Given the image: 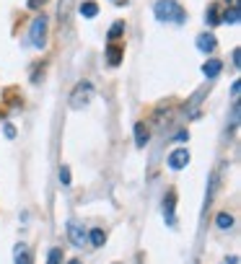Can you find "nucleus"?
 <instances>
[{
	"label": "nucleus",
	"instance_id": "1",
	"mask_svg": "<svg viewBox=\"0 0 241 264\" xmlns=\"http://www.w3.org/2000/svg\"><path fill=\"white\" fill-rule=\"evenodd\" d=\"M153 13H156L158 21H166V24H184V21H187L184 8L179 6L176 0H158L156 8H153Z\"/></svg>",
	"mask_w": 241,
	"mask_h": 264
},
{
	"label": "nucleus",
	"instance_id": "2",
	"mask_svg": "<svg viewBox=\"0 0 241 264\" xmlns=\"http://www.w3.org/2000/svg\"><path fill=\"white\" fill-rule=\"evenodd\" d=\"M91 96H94V86L88 83V81H81L78 86L73 88V96H70V106L73 109H83L88 101H91Z\"/></svg>",
	"mask_w": 241,
	"mask_h": 264
},
{
	"label": "nucleus",
	"instance_id": "3",
	"mask_svg": "<svg viewBox=\"0 0 241 264\" xmlns=\"http://www.w3.org/2000/svg\"><path fill=\"white\" fill-rule=\"evenodd\" d=\"M32 44L37 47V50H42L44 42H47V16H37L34 24H32Z\"/></svg>",
	"mask_w": 241,
	"mask_h": 264
},
{
	"label": "nucleus",
	"instance_id": "4",
	"mask_svg": "<svg viewBox=\"0 0 241 264\" xmlns=\"http://www.w3.org/2000/svg\"><path fill=\"white\" fill-rule=\"evenodd\" d=\"M68 236H70V241H73L75 246H83V243H86V233H83L81 223L75 220V217H70V220H68Z\"/></svg>",
	"mask_w": 241,
	"mask_h": 264
},
{
	"label": "nucleus",
	"instance_id": "5",
	"mask_svg": "<svg viewBox=\"0 0 241 264\" xmlns=\"http://www.w3.org/2000/svg\"><path fill=\"white\" fill-rule=\"evenodd\" d=\"M187 163H189V153H187V148H179V150H174V153L169 155V168H171V171L184 168Z\"/></svg>",
	"mask_w": 241,
	"mask_h": 264
},
{
	"label": "nucleus",
	"instance_id": "6",
	"mask_svg": "<svg viewBox=\"0 0 241 264\" xmlns=\"http://www.w3.org/2000/svg\"><path fill=\"white\" fill-rule=\"evenodd\" d=\"M122 57H125V47L112 42V44L107 47V65H109V68H117L119 62H122Z\"/></svg>",
	"mask_w": 241,
	"mask_h": 264
},
{
	"label": "nucleus",
	"instance_id": "7",
	"mask_svg": "<svg viewBox=\"0 0 241 264\" xmlns=\"http://www.w3.org/2000/svg\"><path fill=\"white\" fill-rule=\"evenodd\" d=\"M174 205H176V194L169 192L163 199V217H166V225H174Z\"/></svg>",
	"mask_w": 241,
	"mask_h": 264
},
{
	"label": "nucleus",
	"instance_id": "8",
	"mask_svg": "<svg viewBox=\"0 0 241 264\" xmlns=\"http://www.w3.org/2000/svg\"><path fill=\"white\" fill-rule=\"evenodd\" d=\"M148 140H150V132H148L145 124H135V145H138V148H145Z\"/></svg>",
	"mask_w": 241,
	"mask_h": 264
},
{
	"label": "nucleus",
	"instance_id": "9",
	"mask_svg": "<svg viewBox=\"0 0 241 264\" xmlns=\"http://www.w3.org/2000/svg\"><path fill=\"white\" fill-rule=\"evenodd\" d=\"M197 50L200 52H213L215 50V37L213 34H200L197 37Z\"/></svg>",
	"mask_w": 241,
	"mask_h": 264
},
{
	"label": "nucleus",
	"instance_id": "10",
	"mask_svg": "<svg viewBox=\"0 0 241 264\" xmlns=\"http://www.w3.org/2000/svg\"><path fill=\"white\" fill-rule=\"evenodd\" d=\"M220 68H223V62H220V60H207L205 65H202V73H205L207 78H215V75L220 73Z\"/></svg>",
	"mask_w": 241,
	"mask_h": 264
},
{
	"label": "nucleus",
	"instance_id": "11",
	"mask_svg": "<svg viewBox=\"0 0 241 264\" xmlns=\"http://www.w3.org/2000/svg\"><path fill=\"white\" fill-rule=\"evenodd\" d=\"M205 19H207V26H218V24H220V8H218L215 3H213V6H207Z\"/></svg>",
	"mask_w": 241,
	"mask_h": 264
},
{
	"label": "nucleus",
	"instance_id": "12",
	"mask_svg": "<svg viewBox=\"0 0 241 264\" xmlns=\"http://www.w3.org/2000/svg\"><path fill=\"white\" fill-rule=\"evenodd\" d=\"M13 254H16V264H32V256H29V248L24 243H19L13 248Z\"/></svg>",
	"mask_w": 241,
	"mask_h": 264
},
{
	"label": "nucleus",
	"instance_id": "13",
	"mask_svg": "<svg viewBox=\"0 0 241 264\" xmlns=\"http://www.w3.org/2000/svg\"><path fill=\"white\" fill-rule=\"evenodd\" d=\"M238 19H241V11H238V6H231L228 11H225V13L220 16V21H225V24H238Z\"/></svg>",
	"mask_w": 241,
	"mask_h": 264
},
{
	"label": "nucleus",
	"instance_id": "14",
	"mask_svg": "<svg viewBox=\"0 0 241 264\" xmlns=\"http://www.w3.org/2000/svg\"><path fill=\"white\" fill-rule=\"evenodd\" d=\"M96 13H99V6L94 3V0H86V3L81 6V16H86V19H94Z\"/></svg>",
	"mask_w": 241,
	"mask_h": 264
},
{
	"label": "nucleus",
	"instance_id": "15",
	"mask_svg": "<svg viewBox=\"0 0 241 264\" xmlns=\"http://www.w3.org/2000/svg\"><path fill=\"white\" fill-rule=\"evenodd\" d=\"M122 34H125V24L122 21H114L112 29H109V39H119Z\"/></svg>",
	"mask_w": 241,
	"mask_h": 264
},
{
	"label": "nucleus",
	"instance_id": "16",
	"mask_svg": "<svg viewBox=\"0 0 241 264\" xmlns=\"http://www.w3.org/2000/svg\"><path fill=\"white\" fill-rule=\"evenodd\" d=\"M215 223H218V228H223V230H225V228H231V225H233V217H231L228 212H220Z\"/></svg>",
	"mask_w": 241,
	"mask_h": 264
},
{
	"label": "nucleus",
	"instance_id": "17",
	"mask_svg": "<svg viewBox=\"0 0 241 264\" xmlns=\"http://www.w3.org/2000/svg\"><path fill=\"white\" fill-rule=\"evenodd\" d=\"M70 3L73 0H60V21L68 24V13H70Z\"/></svg>",
	"mask_w": 241,
	"mask_h": 264
},
{
	"label": "nucleus",
	"instance_id": "18",
	"mask_svg": "<svg viewBox=\"0 0 241 264\" xmlns=\"http://www.w3.org/2000/svg\"><path fill=\"white\" fill-rule=\"evenodd\" d=\"M6 101H8L11 106H21V99L16 96V88H8V91H6Z\"/></svg>",
	"mask_w": 241,
	"mask_h": 264
},
{
	"label": "nucleus",
	"instance_id": "19",
	"mask_svg": "<svg viewBox=\"0 0 241 264\" xmlns=\"http://www.w3.org/2000/svg\"><path fill=\"white\" fill-rule=\"evenodd\" d=\"M104 238H107V236H104V230H101V228L91 230V243H94V246H101V243H104Z\"/></svg>",
	"mask_w": 241,
	"mask_h": 264
},
{
	"label": "nucleus",
	"instance_id": "20",
	"mask_svg": "<svg viewBox=\"0 0 241 264\" xmlns=\"http://www.w3.org/2000/svg\"><path fill=\"white\" fill-rule=\"evenodd\" d=\"M63 261V251H60V248H52L50 251V264H60Z\"/></svg>",
	"mask_w": 241,
	"mask_h": 264
},
{
	"label": "nucleus",
	"instance_id": "21",
	"mask_svg": "<svg viewBox=\"0 0 241 264\" xmlns=\"http://www.w3.org/2000/svg\"><path fill=\"white\" fill-rule=\"evenodd\" d=\"M60 181H63L65 186L70 184V168H68V166H63V168H60Z\"/></svg>",
	"mask_w": 241,
	"mask_h": 264
},
{
	"label": "nucleus",
	"instance_id": "22",
	"mask_svg": "<svg viewBox=\"0 0 241 264\" xmlns=\"http://www.w3.org/2000/svg\"><path fill=\"white\" fill-rule=\"evenodd\" d=\"M44 3H47V0H29V3H26V6H29V8H32V11H39V8H42Z\"/></svg>",
	"mask_w": 241,
	"mask_h": 264
},
{
	"label": "nucleus",
	"instance_id": "23",
	"mask_svg": "<svg viewBox=\"0 0 241 264\" xmlns=\"http://www.w3.org/2000/svg\"><path fill=\"white\" fill-rule=\"evenodd\" d=\"M3 132H6V137H16V130H13V124H6Z\"/></svg>",
	"mask_w": 241,
	"mask_h": 264
},
{
	"label": "nucleus",
	"instance_id": "24",
	"mask_svg": "<svg viewBox=\"0 0 241 264\" xmlns=\"http://www.w3.org/2000/svg\"><path fill=\"white\" fill-rule=\"evenodd\" d=\"M238 62H241V52L233 50V65H236V68H238Z\"/></svg>",
	"mask_w": 241,
	"mask_h": 264
},
{
	"label": "nucleus",
	"instance_id": "25",
	"mask_svg": "<svg viewBox=\"0 0 241 264\" xmlns=\"http://www.w3.org/2000/svg\"><path fill=\"white\" fill-rule=\"evenodd\" d=\"M231 93H233V99H238V81L231 86Z\"/></svg>",
	"mask_w": 241,
	"mask_h": 264
},
{
	"label": "nucleus",
	"instance_id": "26",
	"mask_svg": "<svg viewBox=\"0 0 241 264\" xmlns=\"http://www.w3.org/2000/svg\"><path fill=\"white\" fill-rule=\"evenodd\" d=\"M68 264H81V261H78V259H70V261H68Z\"/></svg>",
	"mask_w": 241,
	"mask_h": 264
}]
</instances>
